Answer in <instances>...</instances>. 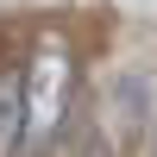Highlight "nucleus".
Segmentation results:
<instances>
[{"label":"nucleus","instance_id":"f257e3e1","mask_svg":"<svg viewBox=\"0 0 157 157\" xmlns=\"http://www.w3.org/2000/svg\"><path fill=\"white\" fill-rule=\"evenodd\" d=\"M75 88H82V57H75V44L50 25V32L32 38V50H25V157H44L50 145L63 138V126H69L75 113Z\"/></svg>","mask_w":157,"mask_h":157},{"label":"nucleus","instance_id":"f03ea898","mask_svg":"<svg viewBox=\"0 0 157 157\" xmlns=\"http://www.w3.org/2000/svg\"><path fill=\"white\" fill-rule=\"evenodd\" d=\"M25 57H0V157H25Z\"/></svg>","mask_w":157,"mask_h":157},{"label":"nucleus","instance_id":"7ed1b4c3","mask_svg":"<svg viewBox=\"0 0 157 157\" xmlns=\"http://www.w3.org/2000/svg\"><path fill=\"white\" fill-rule=\"evenodd\" d=\"M69 157H120V138H113V132H101V126L88 120V132L75 138V151H69Z\"/></svg>","mask_w":157,"mask_h":157}]
</instances>
